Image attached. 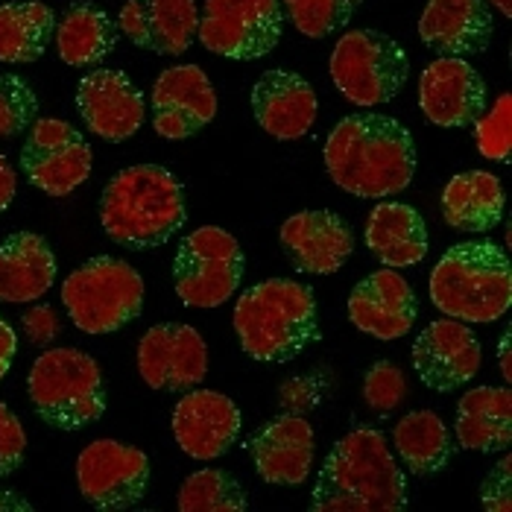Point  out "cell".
Instances as JSON below:
<instances>
[{"label": "cell", "instance_id": "cell-31", "mask_svg": "<svg viewBox=\"0 0 512 512\" xmlns=\"http://www.w3.org/2000/svg\"><path fill=\"white\" fill-rule=\"evenodd\" d=\"M393 442L401 463L419 477L445 472L454 457L451 434L434 410H413L401 416L393 431Z\"/></svg>", "mask_w": 512, "mask_h": 512}, {"label": "cell", "instance_id": "cell-5", "mask_svg": "<svg viewBox=\"0 0 512 512\" xmlns=\"http://www.w3.org/2000/svg\"><path fill=\"white\" fill-rule=\"evenodd\" d=\"M431 302L451 319L489 325L510 311V258L489 240L451 246L431 273Z\"/></svg>", "mask_w": 512, "mask_h": 512}, {"label": "cell", "instance_id": "cell-20", "mask_svg": "<svg viewBox=\"0 0 512 512\" xmlns=\"http://www.w3.org/2000/svg\"><path fill=\"white\" fill-rule=\"evenodd\" d=\"M240 434V410L217 390H188L173 410L176 445L194 460L223 457Z\"/></svg>", "mask_w": 512, "mask_h": 512}, {"label": "cell", "instance_id": "cell-7", "mask_svg": "<svg viewBox=\"0 0 512 512\" xmlns=\"http://www.w3.org/2000/svg\"><path fill=\"white\" fill-rule=\"evenodd\" d=\"M62 305L85 334H112L144 311V278L112 255H97L62 281Z\"/></svg>", "mask_w": 512, "mask_h": 512}, {"label": "cell", "instance_id": "cell-1", "mask_svg": "<svg viewBox=\"0 0 512 512\" xmlns=\"http://www.w3.org/2000/svg\"><path fill=\"white\" fill-rule=\"evenodd\" d=\"M325 170L337 188L360 199H387L410 188L416 173L413 135L390 115L343 118L325 141Z\"/></svg>", "mask_w": 512, "mask_h": 512}, {"label": "cell", "instance_id": "cell-14", "mask_svg": "<svg viewBox=\"0 0 512 512\" xmlns=\"http://www.w3.org/2000/svg\"><path fill=\"white\" fill-rule=\"evenodd\" d=\"M413 369L434 393H454L480 372L483 352L469 322L442 316L434 319L413 343Z\"/></svg>", "mask_w": 512, "mask_h": 512}, {"label": "cell", "instance_id": "cell-33", "mask_svg": "<svg viewBox=\"0 0 512 512\" xmlns=\"http://www.w3.org/2000/svg\"><path fill=\"white\" fill-rule=\"evenodd\" d=\"M360 0H284L290 24L305 39H325L343 30L357 12Z\"/></svg>", "mask_w": 512, "mask_h": 512}, {"label": "cell", "instance_id": "cell-4", "mask_svg": "<svg viewBox=\"0 0 512 512\" xmlns=\"http://www.w3.org/2000/svg\"><path fill=\"white\" fill-rule=\"evenodd\" d=\"M243 352L261 363H287L319 340L314 290L302 281L267 278L240 293L232 316Z\"/></svg>", "mask_w": 512, "mask_h": 512}, {"label": "cell", "instance_id": "cell-17", "mask_svg": "<svg viewBox=\"0 0 512 512\" xmlns=\"http://www.w3.org/2000/svg\"><path fill=\"white\" fill-rule=\"evenodd\" d=\"M281 249L293 270L308 276H331L346 267L355 252V235L334 211H299L278 229Z\"/></svg>", "mask_w": 512, "mask_h": 512}, {"label": "cell", "instance_id": "cell-24", "mask_svg": "<svg viewBox=\"0 0 512 512\" xmlns=\"http://www.w3.org/2000/svg\"><path fill=\"white\" fill-rule=\"evenodd\" d=\"M419 36L439 56H477L495 36L486 0H428L419 18Z\"/></svg>", "mask_w": 512, "mask_h": 512}, {"label": "cell", "instance_id": "cell-6", "mask_svg": "<svg viewBox=\"0 0 512 512\" xmlns=\"http://www.w3.org/2000/svg\"><path fill=\"white\" fill-rule=\"evenodd\" d=\"M27 393L41 422L56 431H82L106 413L100 363L79 349H47L36 357Z\"/></svg>", "mask_w": 512, "mask_h": 512}, {"label": "cell", "instance_id": "cell-32", "mask_svg": "<svg viewBox=\"0 0 512 512\" xmlns=\"http://www.w3.org/2000/svg\"><path fill=\"white\" fill-rule=\"evenodd\" d=\"M249 507L243 486L223 469H202L185 477L179 489L182 512H243Z\"/></svg>", "mask_w": 512, "mask_h": 512}, {"label": "cell", "instance_id": "cell-11", "mask_svg": "<svg viewBox=\"0 0 512 512\" xmlns=\"http://www.w3.org/2000/svg\"><path fill=\"white\" fill-rule=\"evenodd\" d=\"M94 156L85 135L59 118H36L21 147V170L47 197H71L91 176Z\"/></svg>", "mask_w": 512, "mask_h": 512}, {"label": "cell", "instance_id": "cell-9", "mask_svg": "<svg viewBox=\"0 0 512 512\" xmlns=\"http://www.w3.org/2000/svg\"><path fill=\"white\" fill-rule=\"evenodd\" d=\"M246 270L235 235L220 226H199L182 237L173 258V287L188 308H220L235 296Z\"/></svg>", "mask_w": 512, "mask_h": 512}, {"label": "cell", "instance_id": "cell-15", "mask_svg": "<svg viewBox=\"0 0 512 512\" xmlns=\"http://www.w3.org/2000/svg\"><path fill=\"white\" fill-rule=\"evenodd\" d=\"M153 129L164 141H185L217 118V91L199 65L161 71L150 91Z\"/></svg>", "mask_w": 512, "mask_h": 512}, {"label": "cell", "instance_id": "cell-19", "mask_svg": "<svg viewBox=\"0 0 512 512\" xmlns=\"http://www.w3.org/2000/svg\"><path fill=\"white\" fill-rule=\"evenodd\" d=\"M261 480L276 486H302L314 469L316 436L299 413H281L246 442Z\"/></svg>", "mask_w": 512, "mask_h": 512}, {"label": "cell", "instance_id": "cell-38", "mask_svg": "<svg viewBox=\"0 0 512 512\" xmlns=\"http://www.w3.org/2000/svg\"><path fill=\"white\" fill-rule=\"evenodd\" d=\"M512 460L510 454L501 457V463L486 474L480 498L489 512H510L512 510Z\"/></svg>", "mask_w": 512, "mask_h": 512}, {"label": "cell", "instance_id": "cell-36", "mask_svg": "<svg viewBox=\"0 0 512 512\" xmlns=\"http://www.w3.org/2000/svg\"><path fill=\"white\" fill-rule=\"evenodd\" d=\"M363 401L378 416H393L407 401V378L393 360H375L363 378Z\"/></svg>", "mask_w": 512, "mask_h": 512}, {"label": "cell", "instance_id": "cell-26", "mask_svg": "<svg viewBox=\"0 0 512 512\" xmlns=\"http://www.w3.org/2000/svg\"><path fill=\"white\" fill-rule=\"evenodd\" d=\"M366 246L384 267H416L428 255V226L407 202H378L366 220Z\"/></svg>", "mask_w": 512, "mask_h": 512}, {"label": "cell", "instance_id": "cell-34", "mask_svg": "<svg viewBox=\"0 0 512 512\" xmlns=\"http://www.w3.org/2000/svg\"><path fill=\"white\" fill-rule=\"evenodd\" d=\"M39 118V100L33 85L24 77H0V138L24 135Z\"/></svg>", "mask_w": 512, "mask_h": 512}, {"label": "cell", "instance_id": "cell-16", "mask_svg": "<svg viewBox=\"0 0 512 512\" xmlns=\"http://www.w3.org/2000/svg\"><path fill=\"white\" fill-rule=\"evenodd\" d=\"M77 109L88 132L103 141H129L147 120L141 88L115 68H100L79 79Z\"/></svg>", "mask_w": 512, "mask_h": 512}, {"label": "cell", "instance_id": "cell-37", "mask_svg": "<svg viewBox=\"0 0 512 512\" xmlns=\"http://www.w3.org/2000/svg\"><path fill=\"white\" fill-rule=\"evenodd\" d=\"M27 451V434L18 416L0 401V477H9L21 466Z\"/></svg>", "mask_w": 512, "mask_h": 512}, {"label": "cell", "instance_id": "cell-30", "mask_svg": "<svg viewBox=\"0 0 512 512\" xmlns=\"http://www.w3.org/2000/svg\"><path fill=\"white\" fill-rule=\"evenodd\" d=\"M56 36V12L39 3H3L0 6V62L30 65L39 62Z\"/></svg>", "mask_w": 512, "mask_h": 512}, {"label": "cell", "instance_id": "cell-44", "mask_svg": "<svg viewBox=\"0 0 512 512\" xmlns=\"http://www.w3.org/2000/svg\"><path fill=\"white\" fill-rule=\"evenodd\" d=\"M492 3L498 6V12H501L504 18H510V15H512V3H510V0H492Z\"/></svg>", "mask_w": 512, "mask_h": 512}, {"label": "cell", "instance_id": "cell-25", "mask_svg": "<svg viewBox=\"0 0 512 512\" xmlns=\"http://www.w3.org/2000/svg\"><path fill=\"white\" fill-rule=\"evenodd\" d=\"M56 255L47 240L33 232L9 235L0 243V302L30 305L56 281Z\"/></svg>", "mask_w": 512, "mask_h": 512}, {"label": "cell", "instance_id": "cell-12", "mask_svg": "<svg viewBox=\"0 0 512 512\" xmlns=\"http://www.w3.org/2000/svg\"><path fill=\"white\" fill-rule=\"evenodd\" d=\"M82 498L97 510H129L150 486V457L118 439H94L77 457Z\"/></svg>", "mask_w": 512, "mask_h": 512}, {"label": "cell", "instance_id": "cell-3", "mask_svg": "<svg viewBox=\"0 0 512 512\" xmlns=\"http://www.w3.org/2000/svg\"><path fill=\"white\" fill-rule=\"evenodd\" d=\"M188 220L182 182L158 164H135L109 179L100 197V223L123 249L147 252L182 232Z\"/></svg>", "mask_w": 512, "mask_h": 512}, {"label": "cell", "instance_id": "cell-2", "mask_svg": "<svg viewBox=\"0 0 512 512\" xmlns=\"http://www.w3.org/2000/svg\"><path fill=\"white\" fill-rule=\"evenodd\" d=\"M407 507V483L387 436L355 428L325 457L314 486V512H398Z\"/></svg>", "mask_w": 512, "mask_h": 512}, {"label": "cell", "instance_id": "cell-43", "mask_svg": "<svg viewBox=\"0 0 512 512\" xmlns=\"http://www.w3.org/2000/svg\"><path fill=\"white\" fill-rule=\"evenodd\" d=\"M501 378L510 384L512 381V369H510V328L504 331V337H501Z\"/></svg>", "mask_w": 512, "mask_h": 512}, {"label": "cell", "instance_id": "cell-29", "mask_svg": "<svg viewBox=\"0 0 512 512\" xmlns=\"http://www.w3.org/2000/svg\"><path fill=\"white\" fill-rule=\"evenodd\" d=\"M56 50L71 68L100 65L118 44V24L94 3H74L56 21Z\"/></svg>", "mask_w": 512, "mask_h": 512}, {"label": "cell", "instance_id": "cell-13", "mask_svg": "<svg viewBox=\"0 0 512 512\" xmlns=\"http://www.w3.org/2000/svg\"><path fill=\"white\" fill-rule=\"evenodd\" d=\"M138 372L158 393H188L208 375V349L194 325L161 322L138 343Z\"/></svg>", "mask_w": 512, "mask_h": 512}, {"label": "cell", "instance_id": "cell-41", "mask_svg": "<svg viewBox=\"0 0 512 512\" xmlns=\"http://www.w3.org/2000/svg\"><path fill=\"white\" fill-rule=\"evenodd\" d=\"M15 191H18V176L15 167L9 164V158L0 153V214L15 202Z\"/></svg>", "mask_w": 512, "mask_h": 512}, {"label": "cell", "instance_id": "cell-28", "mask_svg": "<svg viewBox=\"0 0 512 512\" xmlns=\"http://www.w3.org/2000/svg\"><path fill=\"white\" fill-rule=\"evenodd\" d=\"M457 442L466 451H507L512 442V393L507 387H474L457 404Z\"/></svg>", "mask_w": 512, "mask_h": 512}, {"label": "cell", "instance_id": "cell-10", "mask_svg": "<svg viewBox=\"0 0 512 512\" xmlns=\"http://www.w3.org/2000/svg\"><path fill=\"white\" fill-rule=\"evenodd\" d=\"M281 33V0H205L197 30L205 50L235 62L270 56Z\"/></svg>", "mask_w": 512, "mask_h": 512}, {"label": "cell", "instance_id": "cell-39", "mask_svg": "<svg viewBox=\"0 0 512 512\" xmlns=\"http://www.w3.org/2000/svg\"><path fill=\"white\" fill-rule=\"evenodd\" d=\"M21 325H24V337L36 349H47L62 334V319L50 305H33L30 311H24Z\"/></svg>", "mask_w": 512, "mask_h": 512}, {"label": "cell", "instance_id": "cell-21", "mask_svg": "<svg viewBox=\"0 0 512 512\" xmlns=\"http://www.w3.org/2000/svg\"><path fill=\"white\" fill-rule=\"evenodd\" d=\"M118 30L141 50L182 56L197 39V0H129L120 9Z\"/></svg>", "mask_w": 512, "mask_h": 512}, {"label": "cell", "instance_id": "cell-22", "mask_svg": "<svg viewBox=\"0 0 512 512\" xmlns=\"http://www.w3.org/2000/svg\"><path fill=\"white\" fill-rule=\"evenodd\" d=\"M416 314L419 308H416L413 287L393 267L357 281L349 296L352 325L375 340H398L410 334Z\"/></svg>", "mask_w": 512, "mask_h": 512}, {"label": "cell", "instance_id": "cell-27", "mask_svg": "<svg viewBox=\"0 0 512 512\" xmlns=\"http://www.w3.org/2000/svg\"><path fill=\"white\" fill-rule=\"evenodd\" d=\"M504 188L501 179L489 170L457 173L442 191V217L457 232H492L504 220Z\"/></svg>", "mask_w": 512, "mask_h": 512}, {"label": "cell", "instance_id": "cell-35", "mask_svg": "<svg viewBox=\"0 0 512 512\" xmlns=\"http://www.w3.org/2000/svg\"><path fill=\"white\" fill-rule=\"evenodd\" d=\"M474 141L480 156L489 161H510L512 147V97L501 94L492 109H483L474 120Z\"/></svg>", "mask_w": 512, "mask_h": 512}, {"label": "cell", "instance_id": "cell-23", "mask_svg": "<svg viewBox=\"0 0 512 512\" xmlns=\"http://www.w3.org/2000/svg\"><path fill=\"white\" fill-rule=\"evenodd\" d=\"M249 100L258 126L276 141H296L314 129L319 109L314 85L293 71H264Z\"/></svg>", "mask_w": 512, "mask_h": 512}, {"label": "cell", "instance_id": "cell-42", "mask_svg": "<svg viewBox=\"0 0 512 512\" xmlns=\"http://www.w3.org/2000/svg\"><path fill=\"white\" fill-rule=\"evenodd\" d=\"M33 510V504L30 501H24L18 492H12V489H3L0 492V512H30Z\"/></svg>", "mask_w": 512, "mask_h": 512}, {"label": "cell", "instance_id": "cell-18", "mask_svg": "<svg viewBox=\"0 0 512 512\" xmlns=\"http://www.w3.org/2000/svg\"><path fill=\"white\" fill-rule=\"evenodd\" d=\"M486 82L466 59L439 56L419 79V106L434 126L463 129L486 109Z\"/></svg>", "mask_w": 512, "mask_h": 512}, {"label": "cell", "instance_id": "cell-8", "mask_svg": "<svg viewBox=\"0 0 512 512\" xmlns=\"http://www.w3.org/2000/svg\"><path fill=\"white\" fill-rule=\"evenodd\" d=\"M328 71L349 103L372 109L401 94L410 79V59L398 41L378 30H349L334 44Z\"/></svg>", "mask_w": 512, "mask_h": 512}, {"label": "cell", "instance_id": "cell-40", "mask_svg": "<svg viewBox=\"0 0 512 512\" xmlns=\"http://www.w3.org/2000/svg\"><path fill=\"white\" fill-rule=\"evenodd\" d=\"M15 352H18V334H15V328L0 316V381H3V375L9 372V366H12V360H15Z\"/></svg>", "mask_w": 512, "mask_h": 512}]
</instances>
